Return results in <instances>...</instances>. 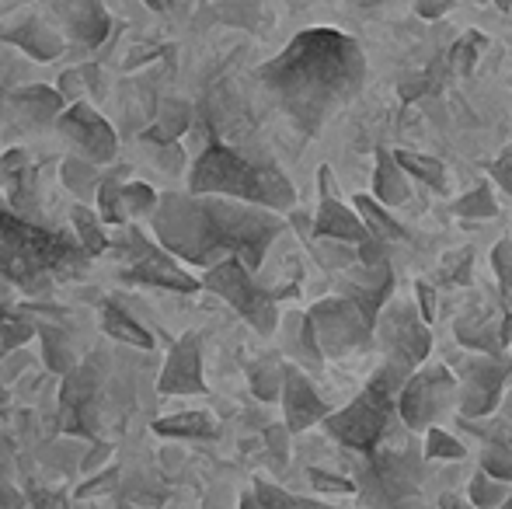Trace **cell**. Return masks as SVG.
<instances>
[{
    "mask_svg": "<svg viewBox=\"0 0 512 509\" xmlns=\"http://www.w3.org/2000/svg\"><path fill=\"white\" fill-rule=\"evenodd\" d=\"M377 342L384 356L408 363V367H422L425 356L432 353L429 321L411 300H387V307L377 318Z\"/></svg>",
    "mask_w": 512,
    "mask_h": 509,
    "instance_id": "cell-12",
    "label": "cell"
},
{
    "mask_svg": "<svg viewBox=\"0 0 512 509\" xmlns=\"http://www.w3.org/2000/svg\"><path fill=\"white\" fill-rule=\"evenodd\" d=\"M70 25H74V32L81 35L84 42H98L108 32V18L102 7H98V0H81L77 11L70 14Z\"/></svg>",
    "mask_w": 512,
    "mask_h": 509,
    "instance_id": "cell-39",
    "label": "cell"
},
{
    "mask_svg": "<svg viewBox=\"0 0 512 509\" xmlns=\"http://www.w3.org/2000/svg\"><path fill=\"white\" fill-rule=\"evenodd\" d=\"M467 269H471V252H457V255H446L443 265V276H453V283H467Z\"/></svg>",
    "mask_w": 512,
    "mask_h": 509,
    "instance_id": "cell-44",
    "label": "cell"
},
{
    "mask_svg": "<svg viewBox=\"0 0 512 509\" xmlns=\"http://www.w3.org/2000/svg\"><path fill=\"white\" fill-rule=\"evenodd\" d=\"M304 506L307 499H300V496H293V492H283V489H276L272 482H262L258 478L255 482V496H244V506Z\"/></svg>",
    "mask_w": 512,
    "mask_h": 509,
    "instance_id": "cell-42",
    "label": "cell"
},
{
    "mask_svg": "<svg viewBox=\"0 0 512 509\" xmlns=\"http://www.w3.org/2000/svg\"><path fill=\"white\" fill-rule=\"evenodd\" d=\"M457 339L460 346L467 349H485V353H499L502 346V332H499V321L492 314H467V318L457 321Z\"/></svg>",
    "mask_w": 512,
    "mask_h": 509,
    "instance_id": "cell-28",
    "label": "cell"
},
{
    "mask_svg": "<svg viewBox=\"0 0 512 509\" xmlns=\"http://www.w3.org/2000/svg\"><path fill=\"white\" fill-rule=\"evenodd\" d=\"M408 171L398 164V157L391 154L387 147L377 150V168H373V196L380 199L384 206L398 210L411 199V182H408Z\"/></svg>",
    "mask_w": 512,
    "mask_h": 509,
    "instance_id": "cell-22",
    "label": "cell"
},
{
    "mask_svg": "<svg viewBox=\"0 0 512 509\" xmlns=\"http://www.w3.org/2000/svg\"><path fill=\"white\" fill-rule=\"evenodd\" d=\"M0 39H4V46L21 49V53L32 56V60H39V63L56 60V56L63 53V39L49 25H42L39 18L14 21V25H7L4 32H0Z\"/></svg>",
    "mask_w": 512,
    "mask_h": 509,
    "instance_id": "cell-21",
    "label": "cell"
},
{
    "mask_svg": "<svg viewBox=\"0 0 512 509\" xmlns=\"http://www.w3.org/2000/svg\"><path fill=\"white\" fill-rule=\"evenodd\" d=\"M488 171H492V178L502 185V189L512 196V150H506V154L499 157V161H492L488 164Z\"/></svg>",
    "mask_w": 512,
    "mask_h": 509,
    "instance_id": "cell-46",
    "label": "cell"
},
{
    "mask_svg": "<svg viewBox=\"0 0 512 509\" xmlns=\"http://www.w3.org/2000/svg\"><path fill=\"white\" fill-rule=\"evenodd\" d=\"M189 189L237 196L279 213H290L297 206V189H293V182L283 175L279 164L244 157L241 150L227 147L216 136H209V143L199 150L196 164L189 171Z\"/></svg>",
    "mask_w": 512,
    "mask_h": 509,
    "instance_id": "cell-4",
    "label": "cell"
},
{
    "mask_svg": "<svg viewBox=\"0 0 512 509\" xmlns=\"http://www.w3.org/2000/svg\"><path fill=\"white\" fill-rule=\"evenodd\" d=\"M119 258H122L119 276L126 283L161 286V290H175V293L203 290V279H196L189 269H182V258L171 255L157 238H147L136 224H129L122 231Z\"/></svg>",
    "mask_w": 512,
    "mask_h": 509,
    "instance_id": "cell-8",
    "label": "cell"
},
{
    "mask_svg": "<svg viewBox=\"0 0 512 509\" xmlns=\"http://www.w3.org/2000/svg\"><path fill=\"white\" fill-rule=\"evenodd\" d=\"M283 335H286V353L300 363V367H310V370H321L324 367V349L317 342V328H314V318L307 314H286V325H283Z\"/></svg>",
    "mask_w": 512,
    "mask_h": 509,
    "instance_id": "cell-23",
    "label": "cell"
},
{
    "mask_svg": "<svg viewBox=\"0 0 512 509\" xmlns=\"http://www.w3.org/2000/svg\"><path fill=\"white\" fill-rule=\"evenodd\" d=\"M102 164L91 161V157L77 154V157H67L63 161V182H67L70 192H77L81 203L88 199H98V185H102Z\"/></svg>",
    "mask_w": 512,
    "mask_h": 509,
    "instance_id": "cell-29",
    "label": "cell"
},
{
    "mask_svg": "<svg viewBox=\"0 0 512 509\" xmlns=\"http://www.w3.org/2000/svg\"><path fill=\"white\" fill-rule=\"evenodd\" d=\"M70 220H74V234H77V241L84 245V252H88L91 258L102 255L105 248H108V234H105L102 213H95V210H88L84 203H77L74 213H70Z\"/></svg>",
    "mask_w": 512,
    "mask_h": 509,
    "instance_id": "cell-31",
    "label": "cell"
},
{
    "mask_svg": "<svg viewBox=\"0 0 512 509\" xmlns=\"http://www.w3.org/2000/svg\"><path fill=\"white\" fill-rule=\"evenodd\" d=\"M11 49H0V116L7 112V98H11V91L18 88L28 74V63L21 60L25 53L18 56V53H11Z\"/></svg>",
    "mask_w": 512,
    "mask_h": 509,
    "instance_id": "cell-40",
    "label": "cell"
},
{
    "mask_svg": "<svg viewBox=\"0 0 512 509\" xmlns=\"http://www.w3.org/2000/svg\"><path fill=\"white\" fill-rule=\"evenodd\" d=\"M425 447H377L363 454L356 464L359 499L373 506H401L418 499V482H422Z\"/></svg>",
    "mask_w": 512,
    "mask_h": 509,
    "instance_id": "cell-6",
    "label": "cell"
},
{
    "mask_svg": "<svg viewBox=\"0 0 512 509\" xmlns=\"http://www.w3.org/2000/svg\"><path fill=\"white\" fill-rule=\"evenodd\" d=\"M279 401H283L290 433H304L310 426H321V422L331 415V405L317 394V387L307 381L304 367H297V363H286L283 394H279Z\"/></svg>",
    "mask_w": 512,
    "mask_h": 509,
    "instance_id": "cell-19",
    "label": "cell"
},
{
    "mask_svg": "<svg viewBox=\"0 0 512 509\" xmlns=\"http://www.w3.org/2000/svg\"><path fill=\"white\" fill-rule=\"evenodd\" d=\"M203 286L209 293L227 300V304L234 307L258 335H265V339L279 328V304H276L279 297L258 283L255 269H248L241 258H223L220 265L206 269Z\"/></svg>",
    "mask_w": 512,
    "mask_h": 509,
    "instance_id": "cell-7",
    "label": "cell"
},
{
    "mask_svg": "<svg viewBox=\"0 0 512 509\" xmlns=\"http://www.w3.org/2000/svg\"><path fill=\"white\" fill-rule=\"evenodd\" d=\"M453 7V0H415V11L422 14V18H439V14H446Z\"/></svg>",
    "mask_w": 512,
    "mask_h": 509,
    "instance_id": "cell-51",
    "label": "cell"
},
{
    "mask_svg": "<svg viewBox=\"0 0 512 509\" xmlns=\"http://www.w3.org/2000/svg\"><path fill=\"white\" fill-rule=\"evenodd\" d=\"M157 391L164 398H178V394H206V377H203V346H199L196 332H185L182 339L171 346L168 360H164L161 381Z\"/></svg>",
    "mask_w": 512,
    "mask_h": 509,
    "instance_id": "cell-18",
    "label": "cell"
},
{
    "mask_svg": "<svg viewBox=\"0 0 512 509\" xmlns=\"http://www.w3.org/2000/svg\"><path fill=\"white\" fill-rule=\"evenodd\" d=\"M310 318L317 328V342H321L328 360H345V356H359L377 342V328L373 321L359 311L352 297H324L310 307Z\"/></svg>",
    "mask_w": 512,
    "mask_h": 509,
    "instance_id": "cell-11",
    "label": "cell"
},
{
    "mask_svg": "<svg viewBox=\"0 0 512 509\" xmlns=\"http://www.w3.org/2000/svg\"><path fill=\"white\" fill-rule=\"evenodd\" d=\"M7 356V346H4V339H0V360H4Z\"/></svg>",
    "mask_w": 512,
    "mask_h": 509,
    "instance_id": "cell-54",
    "label": "cell"
},
{
    "mask_svg": "<svg viewBox=\"0 0 512 509\" xmlns=\"http://www.w3.org/2000/svg\"><path fill=\"white\" fill-rule=\"evenodd\" d=\"M450 213L460 220H492L499 213V203H495L492 185H478V189L464 192L460 199L450 203Z\"/></svg>",
    "mask_w": 512,
    "mask_h": 509,
    "instance_id": "cell-35",
    "label": "cell"
},
{
    "mask_svg": "<svg viewBox=\"0 0 512 509\" xmlns=\"http://www.w3.org/2000/svg\"><path fill=\"white\" fill-rule=\"evenodd\" d=\"M509 381H512V356H509Z\"/></svg>",
    "mask_w": 512,
    "mask_h": 509,
    "instance_id": "cell-55",
    "label": "cell"
},
{
    "mask_svg": "<svg viewBox=\"0 0 512 509\" xmlns=\"http://www.w3.org/2000/svg\"><path fill=\"white\" fill-rule=\"evenodd\" d=\"M150 7H157V11H164V7H171V0H147Z\"/></svg>",
    "mask_w": 512,
    "mask_h": 509,
    "instance_id": "cell-53",
    "label": "cell"
},
{
    "mask_svg": "<svg viewBox=\"0 0 512 509\" xmlns=\"http://www.w3.org/2000/svg\"><path fill=\"white\" fill-rule=\"evenodd\" d=\"M88 258L77 234L49 231L0 206V276L21 286V293H49L63 279L81 276Z\"/></svg>",
    "mask_w": 512,
    "mask_h": 509,
    "instance_id": "cell-3",
    "label": "cell"
},
{
    "mask_svg": "<svg viewBox=\"0 0 512 509\" xmlns=\"http://www.w3.org/2000/svg\"><path fill=\"white\" fill-rule=\"evenodd\" d=\"M366 53L338 28H304L255 70L300 140H314L366 84Z\"/></svg>",
    "mask_w": 512,
    "mask_h": 509,
    "instance_id": "cell-1",
    "label": "cell"
},
{
    "mask_svg": "<svg viewBox=\"0 0 512 509\" xmlns=\"http://www.w3.org/2000/svg\"><path fill=\"white\" fill-rule=\"evenodd\" d=\"M157 436H171V440H213L216 436V422L206 412H178V415H164L154 422Z\"/></svg>",
    "mask_w": 512,
    "mask_h": 509,
    "instance_id": "cell-27",
    "label": "cell"
},
{
    "mask_svg": "<svg viewBox=\"0 0 512 509\" xmlns=\"http://www.w3.org/2000/svg\"><path fill=\"white\" fill-rule=\"evenodd\" d=\"M457 405H460V381L443 363H429V367L422 363V367H415L398 394L401 422H405V429H411V433H425L429 426H436L446 415L457 412Z\"/></svg>",
    "mask_w": 512,
    "mask_h": 509,
    "instance_id": "cell-9",
    "label": "cell"
},
{
    "mask_svg": "<svg viewBox=\"0 0 512 509\" xmlns=\"http://www.w3.org/2000/svg\"><path fill=\"white\" fill-rule=\"evenodd\" d=\"M509 503H512V492H509Z\"/></svg>",
    "mask_w": 512,
    "mask_h": 509,
    "instance_id": "cell-56",
    "label": "cell"
},
{
    "mask_svg": "<svg viewBox=\"0 0 512 509\" xmlns=\"http://www.w3.org/2000/svg\"><path fill=\"white\" fill-rule=\"evenodd\" d=\"M39 339H42V356H46V367L53 374L67 377L77 367V346L74 335L60 325H39Z\"/></svg>",
    "mask_w": 512,
    "mask_h": 509,
    "instance_id": "cell-26",
    "label": "cell"
},
{
    "mask_svg": "<svg viewBox=\"0 0 512 509\" xmlns=\"http://www.w3.org/2000/svg\"><path fill=\"white\" fill-rule=\"evenodd\" d=\"M411 370L415 367L384 356V363H380V370L370 377V384H366L342 412H331L328 419L321 422V426L328 429V436H335L352 454H370V450H377L394 429L405 426L398 412V394H401V387H405Z\"/></svg>",
    "mask_w": 512,
    "mask_h": 509,
    "instance_id": "cell-5",
    "label": "cell"
},
{
    "mask_svg": "<svg viewBox=\"0 0 512 509\" xmlns=\"http://www.w3.org/2000/svg\"><path fill=\"white\" fill-rule=\"evenodd\" d=\"M56 126H60V133L74 143L77 154L91 157V161H98V164L115 161L119 136H115V129L108 126L88 102H70L67 109H63V116L56 119Z\"/></svg>",
    "mask_w": 512,
    "mask_h": 509,
    "instance_id": "cell-15",
    "label": "cell"
},
{
    "mask_svg": "<svg viewBox=\"0 0 512 509\" xmlns=\"http://www.w3.org/2000/svg\"><path fill=\"white\" fill-rule=\"evenodd\" d=\"M189 126H192V109L185 102H175V98H171V102L161 105V119L154 123V129L143 133V140H161V143L178 140Z\"/></svg>",
    "mask_w": 512,
    "mask_h": 509,
    "instance_id": "cell-33",
    "label": "cell"
},
{
    "mask_svg": "<svg viewBox=\"0 0 512 509\" xmlns=\"http://www.w3.org/2000/svg\"><path fill=\"white\" fill-rule=\"evenodd\" d=\"M67 98L60 88H46V84H28V88L11 91L7 98V112L21 123V129H46L49 123L63 116Z\"/></svg>",
    "mask_w": 512,
    "mask_h": 509,
    "instance_id": "cell-20",
    "label": "cell"
},
{
    "mask_svg": "<svg viewBox=\"0 0 512 509\" xmlns=\"http://www.w3.org/2000/svg\"><path fill=\"white\" fill-rule=\"evenodd\" d=\"M122 175L126 171H105L102 185H98V213L105 224H126V203H122Z\"/></svg>",
    "mask_w": 512,
    "mask_h": 509,
    "instance_id": "cell-36",
    "label": "cell"
},
{
    "mask_svg": "<svg viewBox=\"0 0 512 509\" xmlns=\"http://www.w3.org/2000/svg\"><path fill=\"white\" fill-rule=\"evenodd\" d=\"M509 492H512V482L492 475V471H485V468H478V475L471 478V489H467V499L481 509H492V506L509 503Z\"/></svg>",
    "mask_w": 512,
    "mask_h": 509,
    "instance_id": "cell-34",
    "label": "cell"
},
{
    "mask_svg": "<svg viewBox=\"0 0 512 509\" xmlns=\"http://www.w3.org/2000/svg\"><path fill=\"white\" fill-rule=\"evenodd\" d=\"M506 381H509V367L495 363V356H474L464 363L460 370V405L457 415L467 419H485L506 398Z\"/></svg>",
    "mask_w": 512,
    "mask_h": 509,
    "instance_id": "cell-14",
    "label": "cell"
},
{
    "mask_svg": "<svg viewBox=\"0 0 512 509\" xmlns=\"http://www.w3.org/2000/svg\"><path fill=\"white\" fill-rule=\"evenodd\" d=\"M60 91L67 102H81V91H84V77L77 74V70H67V74L60 77Z\"/></svg>",
    "mask_w": 512,
    "mask_h": 509,
    "instance_id": "cell-49",
    "label": "cell"
},
{
    "mask_svg": "<svg viewBox=\"0 0 512 509\" xmlns=\"http://www.w3.org/2000/svg\"><path fill=\"white\" fill-rule=\"evenodd\" d=\"M492 265H495V276H499V283L512 290V241H499V245L492 248Z\"/></svg>",
    "mask_w": 512,
    "mask_h": 509,
    "instance_id": "cell-43",
    "label": "cell"
},
{
    "mask_svg": "<svg viewBox=\"0 0 512 509\" xmlns=\"http://www.w3.org/2000/svg\"><path fill=\"white\" fill-rule=\"evenodd\" d=\"M283 374H286V363L279 356H258L248 367V384L262 401H276L283 394Z\"/></svg>",
    "mask_w": 512,
    "mask_h": 509,
    "instance_id": "cell-30",
    "label": "cell"
},
{
    "mask_svg": "<svg viewBox=\"0 0 512 509\" xmlns=\"http://www.w3.org/2000/svg\"><path fill=\"white\" fill-rule=\"evenodd\" d=\"M25 496L21 489H14V471H4L0 468V506H21Z\"/></svg>",
    "mask_w": 512,
    "mask_h": 509,
    "instance_id": "cell-47",
    "label": "cell"
},
{
    "mask_svg": "<svg viewBox=\"0 0 512 509\" xmlns=\"http://www.w3.org/2000/svg\"><path fill=\"white\" fill-rule=\"evenodd\" d=\"M317 185H321V203H317L314 238H338V241H352V245H363L373 231L366 227L363 213L345 206L331 192V168L317 171Z\"/></svg>",
    "mask_w": 512,
    "mask_h": 509,
    "instance_id": "cell-17",
    "label": "cell"
},
{
    "mask_svg": "<svg viewBox=\"0 0 512 509\" xmlns=\"http://www.w3.org/2000/svg\"><path fill=\"white\" fill-rule=\"evenodd\" d=\"M356 210L363 213V220H366V227H370L377 238H384V241H391V245H411V231L405 224H398V220L391 217V206H384L377 196H366V192H359L356 199Z\"/></svg>",
    "mask_w": 512,
    "mask_h": 509,
    "instance_id": "cell-25",
    "label": "cell"
},
{
    "mask_svg": "<svg viewBox=\"0 0 512 509\" xmlns=\"http://www.w3.org/2000/svg\"><path fill=\"white\" fill-rule=\"evenodd\" d=\"M0 401H4V394H0Z\"/></svg>",
    "mask_w": 512,
    "mask_h": 509,
    "instance_id": "cell-57",
    "label": "cell"
},
{
    "mask_svg": "<svg viewBox=\"0 0 512 509\" xmlns=\"http://www.w3.org/2000/svg\"><path fill=\"white\" fill-rule=\"evenodd\" d=\"M102 360L88 356L67 374L60 401V426L74 436H95V426L102 422Z\"/></svg>",
    "mask_w": 512,
    "mask_h": 509,
    "instance_id": "cell-13",
    "label": "cell"
},
{
    "mask_svg": "<svg viewBox=\"0 0 512 509\" xmlns=\"http://www.w3.org/2000/svg\"><path fill=\"white\" fill-rule=\"evenodd\" d=\"M338 283H342V293L352 297L359 304V311L373 321L377 328L380 311L387 307V300L394 297V262H391V241L370 238L359 245V258L349 265V269L338 272Z\"/></svg>",
    "mask_w": 512,
    "mask_h": 509,
    "instance_id": "cell-10",
    "label": "cell"
},
{
    "mask_svg": "<svg viewBox=\"0 0 512 509\" xmlns=\"http://www.w3.org/2000/svg\"><path fill=\"white\" fill-rule=\"evenodd\" d=\"M415 293H418V311L425 314V321H432V318H436V290H432L425 279H418Z\"/></svg>",
    "mask_w": 512,
    "mask_h": 509,
    "instance_id": "cell-48",
    "label": "cell"
},
{
    "mask_svg": "<svg viewBox=\"0 0 512 509\" xmlns=\"http://www.w3.org/2000/svg\"><path fill=\"white\" fill-rule=\"evenodd\" d=\"M39 335V325L28 318L25 311H14V307H0V339H4L7 353L21 349L25 342H32Z\"/></svg>",
    "mask_w": 512,
    "mask_h": 509,
    "instance_id": "cell-37",
    "label": "cell"
},
{
    "mask_svg": "<svg viewBox=\"0 0 512 509\" xmlns=\"http://www.w3.org/2000/svg\"><path fill=\"white\" fill-rule=\"evenodd\" d=\"M157 192L150 189V185H143V182H129V185H122V203H126V217L129 220H136V217H150L154 213V206H157Z\"/></svg>",
    "mask_w": 512,
    "mask_h": 509,
    "instance_id": "cell-41",
    "label": "cell"
},
{
    "mask_svg": "<svg viewBox=\"0 0 512 509\" xmlns=\"http://www.w3.org/2000/svg\"><path fill=\"white\" fill-rule=\"evenodd\" d=\"M422 447H425V461H464V457H467L464 440H457L453 433H446L439 422L425 429Z\"/></svg>",
    "mask_w": 512,
    "mask_h": 509,
    "instance_id": "cell-38",
    "label": "cell"
},
{
    "mask_svg": "<svg viewBox=\"0 0 512 509\" xmlns=\"http://www.w3.org/2000/svg\"><path fill=\"white\" fill-rule=\"evenodd\" d=\"M286 433H290V426H272L269 433H265V440H269V447L279 464H286Z\"/></svg>",
    "mask_w": 512,
    "mask_h": 509,
    "instance_id": "cell-50",
    "label": "cell"
},
{
    "mask_svg": "<svg viewBox=\"0 0 512 509\" xmlns=\"http://www.w3.org/2000/svg\"><path fill=\"white\" fill-rule=\"evenodd\" d=\"M115 478H119V471L108 468L105 475H98V478H95V485H88V489H81V492H77V496H91V492H98V489H108V485H112Z\"/></svg>",
    "mask_w": 512,
    "mask_h": 509,
    "instance_id": "cell-52",
    "label": "cell"
},
{
    "mask_svg": "<svg viewBox=\"0 0 512 509\" xmlns=\"http://www.w3.org/2000/svg\"><path fill=\"white\" fill-rule=\"evenodd\" d=\"M102 328H105L108 339L126 342V346H133V349H154L157 346L154 335H150L147 328H143L140 321L126 311V307L115 304V300H105L102 304Z\"/></svg>",
    "mask_w": 512,
    "mask_h": 509,
    "instance_id": "cell-24",
    "label": "cell"
},
{
    "mask_svg": "<svg viewBox=\"0 0 512 509\" xmlns=\"http://www.w3.org/2000/svg\"><path fill=\"white\" fill-rule=\"evenodd\" d=\"M310 482H314L317 489H328V492H356L359 489L356 482H345V478H338V475H324V471H310Z\"/></svg>",
    "mask_w": 512,
    "mask_h": 509,
    "instance_id": "cell-45",
    "label": "cell"
},
{
    "mask_svg": "<svg viewBox=\"0 0 512 509\" xmlns=\"http://www.w3.org/2000/svg\"><path fill=\"white\" fill-rule=\"evenodd\" d=\"M398 164L408 171L411 178H418L422 185H429L432 192H446V164L439 157L415 154V150H398Z\"/></svg>",
    "mask_w": 512,
    "mask_h": 509,
    "instance_id": "cell-32",
    "label": "cell"
},
{
    "mask_svg": "<svg viewBox=\"0 0 512 509\" xmlns=\"http://www.w3.org/2000/svg\"><path fill=\"white\" fill-rule=\"evenodd\" d=\"M150 231L175 258L196 269H213L223 258H241L262 269L269 248L286 231L279 210L220 192H164L150 213Z\"/></svg>",
    "mask_w": 512,
    "mask_h": 509,
    "instance_id": "cell-2",
    "label": "cell"
},
{
    "mask_svg": "<svg viewBox=\"0 0 512 509\" xmlns=\"http://www.w3.org/2000/svg\"><path fill=\"white\" fill-rule=\"evenodd\" d=\"M457 422L467 429V433L485 436V457H481V468L512 482V394H506L502 405L495 408L492 415H485V419H467V415H457Z\"/></svg>",
    "mask_w": 512,
    "mask_h": 509,
    "instance_id": "cell-16",
    "label": "cell"
}]
</instances>
